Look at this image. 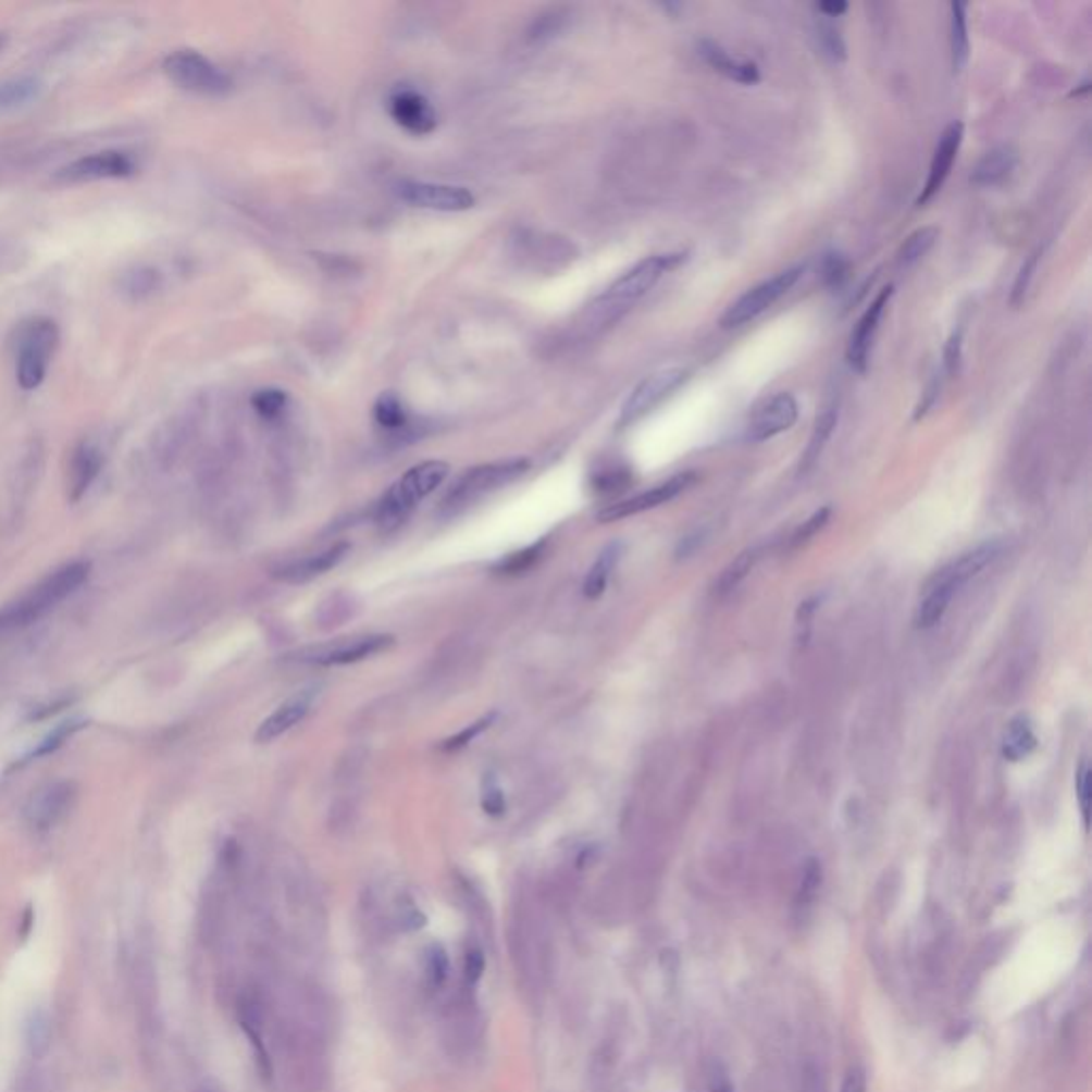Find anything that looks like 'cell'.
Returning <instances> with one entry per match:
<instances>
[{
    "instance_id": "1",
    "label": "cell",
    "mask_w": 1092,
    "mask_h": 1092,
    "mask_svg": "<svg viewBox=\"0 0 1092 1092\" xmlns=\"http://www.w3.org/2000/svg\"><path fill=\"white\" fill-rule=\"evenodd\" d=\"M681 263H685L683 252L654 255L636 263L632 270L617 277L590 306L587 317L592 325L604 327L615 323L621 314H625L638 299H643L656 286L663 273L677 270Z\"/></svg>"
},
{
    "instance_id": "2",
    "label": "cell",
    "mask_w": 1092,
    "mask_h": 1092,
    "mask_svg": "<svg viewBox=\"0 0 1092 1092\" xmlns=\"http://www.w3.org/2000/svg\"><path fill=\"white\" fill-rule=\"evenodd\" d=\"M1001 550H1003V545L998 541L983 543L978 548L965 553L963 557H958L956 561H952L941 572H936L925 592V598L920 600V606L916 610V628H920V630L934 628L943 619V615L947 612L950 601L954 600V596L969 581H973L983 568H988L1001 555Z\"/></svg>"
},
{
    "instance_id": "3",
    "label": "cell",
    "mask_w": 1092,
    "mask_h": 1092,
    "mask_svg": "<svg viewBox=\"0 0 1092 1092\" xmlns=\"http://www.w3.org/2000/svg\"><path fill=\"white\" fill-rule=\"evenodd\" d=\"M60 331L52 319L37 317L17 328L15 337V381L30 393L46 383L54 361Z\"/></svg>"
},
{
    "instance_id": "4",
    "label": "cell",
    "mask_w": 1092,
    "mask_h": 1092,
    "mask_svg": "<svg viewBox=\"0 0 1092 1092\" xmlns=\"http://www.w3.org/2000/svg\"><path fill=\"white\" fill-rule=\"evenodd\" d=\"M448 474L444 461H425L408 470L393 487L384 493L376 506V523L384 532L399 528L419 501L436 492Z\"/></svg>"
},
{
    "instance_id": "5",
    "label": "cell",
    "mask_w": 1092,
    "mask_h": 1092,
    "mask_svg": "<svg viewBox=\"0 0 1092 1092\" xmlns=\"http://www.w3.org/2000/svg\"><path fill=\"white\" fill-rule=\"evenodd\" d=\"M88 579V563H71L55 570L50 579H46L35 592L7 608L0 615V625H24L33 619H39L46 610L54 608L58 601L69 598L84 581Z\"/></svg>"
},
{
    "instance_id": "6",
    "label": "cell",
    "mask_w": 1092,
    "mask_h": 1092,
    "mask_svg": "<svg viewBox=\"0 0 1092 1092\" xmlns=\"http://www.w3.org/2000/svg\"><path fill=\"white\" fill-rule=\"evenodd\" d=\"M163 71L175 86L193 95L224 97L233 88L231 77L219 64L195 50L171 52L164 58Z\"/></svg>"
},
{
    "instance_id": "7",
    "label": "cell",
    "mask_w": 1092,
    "mask_h": 1092,
    "mask_svg": "<svg viewBox=\"0 0 1092 1092\" xmlns=\"http://www.w3.org/2000/svg\"><path fill=\"white\" fill-rule=\"evenodd\" d=\"M528 470H530V459H525V457L493 461V463L472 468L463 476H459V481L452 485V489L444 499V506L450 510L468 506L487 493L497 492V489L514 483Z\"/></svg>"
},
{
    "instance_id": "8",
    "label": "cell",
    "mask_w": 1092,
    "mask_h": 1092,
    "mask_svg": "<svg viewBox=\"0 0 1092 1092\" xmlns=\"http://www.w3.org/2000/svg\"><path fill=\"white\" fill-rule=\"evenodd\" d=\"M803 275V268H790L785 272L774 273L758 286L749 288L745 295H741L721 317V327L734 328L743 327L758 317H762L768 308H772L783 295H787L796 282Z\"/></svg>"
},
{
    "instance_id": "9",
    "label": "cell",
    "mask_w": 1092,
    "mask_h": 1092,
    "mask_svg": "<svg viewBox=\"0 0 1092 1092\" xmlns=\"http://www.w3.org/2000/svg\"><path fill=\"white\" fill-rule=\"evenodd\" d=\"M135 173H137V161L133 159V154L122 150H101L79 157L77 161L58 169L55 182L84 184L99 179H124Z\"/></svg>"
},
{
    "instance_id": "10",
    "label": "cell",
    "mask_w": 1092,
    "mask_h": 1092,
    "mask_svg": "<svg viewBox=\"0 0 1092 1092\" xmlns=\"http://www.w3.org/2000/svg\"><path fill=\"white\" fill-rule=\"evenodd\" d=\"M690 379V372L683 368H666L656 374L647 376L638 384L621 408V425H630L652 412L663 399H668L681 384Z\"/></svg>"
},
{
    "instance_id": "11",
    "label": "cell",
    "mask_w": 1092,
    "mask_h": 1092,
    "mask_svg": "<svg viewBox=\"0 0 1092 1092\" xmlns=\"http://www.w3.org/2000/svg\"><path fill=\"white\" fill-rule=\"evenodd\" d=\"M397 195L414 208L434 212H466L476 203L468 188L434 182H401L397 186Z\"/></svg>"
},
{
    "instance_id": "12",
    "label": "cell",
    "mask_w": 1092,
    "mask_h": 1092,
    "mask_svg": "<svg viewBox=\"0 0 1092 1092\" xmlns=\"http://www.w3.org/2000/svg\"><path fill=\"white\" fill-rule=\"evenodd\" d=\"M798 421V401L790 393H777L754 412L747 437L752 442H766L794 427Z\"/></svg>"
},
{
    "instance_id": "13",
    "label": "cell",
    "mask_w": 1092,
    "mask_h": 1092,
    "mask_svg": "<svg viewBox=\"0 0 1092 1092\" xmlns=\"http://www.w3.org/2000/svg\"><path fill=\"white\" fill-rule=\"evenodd\" d=\"M892 290H894V286H885V288L879 290V295L874 297L873 303L867 308V312L863 314V319L858 321V325H856V328L849 335L847 363L858 374H867L869 359H871V348H873L874 333H877L879 321H881V317H883V312H885V308L890 303Z\"/></svg>"
},
{
    "instance_id": "14",
    "label": "cell",
    "mask_w": 1092,
    "mask_h": 1092,
    "mask_svg": "<svg viewBox=\"0 0 1092 1092\" xmlns=\"http://www.w3.org/2000/svg\"><path fill=\"white\" fill-rule=\"evenodd\" d=\"M694 481H696V476L690 474V472L679 474V476H674V479L657 485V487L649 489V492L641 493L636 497H630L625 501H619V504H612V506L604 508L600 514H598V519H600L601 523H610V521H621V519H628V517L654 510L657 506L674 499L679 493L685 492Z\"/></svg>"
},
{
    "instance_id": "15",
    "label": "cell",
    "mask_w": 1092,
    "mask_h": 1092,
    "mask_svg": "<svg viewBox=\"0 0 1092 1092\" xmlns=\"http://www.w3.org/2000/svg\"><path fill=\"white\" fill-rule=\"evenodd\" d=\"M388 113L397 126L412 135H430L436 128V111L432 103L412 88H397L390 95Z\"/></svg>"
},
{
    "instance_id": "16",
    "label": "cell",
    "mask_w": 1092,
    "mask_h": 1092,
    "mask_svg": "<svg viewBox=\"0 0 1092 1092\" xmlns=\"http://www.w3.org/2000/svg\"><path fill=\"white\" fill-rule=\"evenodd\" d=\"M965 137V124L963 122H952L945 126V131L939 137V144L934 148V157L930 161L929 177L925 182V188L918 197V206H927L930 199L943 188L945 179L950 177V171L954 166V161L958 157L960 144Z\"/></svg>"
},
{
    "instance_id": "17",
    "label": "cell",
    "mask_w": 1092,
    "mask_h": 1092,
    "mask_svg": "<svg viewBox=\"0 0 1092 1092\" xmlns=\"http://www.w3.org/2000/svg\"><path fill=\"white\" fill-rule=\"evenodd\" d=\"M393 636L388 634H372V636H361L352 641H337L327 647L317 649L310 657H306L312 663L319 666H348L363 661L368 657L379 656L393 645Z\"/></svg>"
},
{
    "instance_id": "18",
    "label": "cell",
    "mask_w": 1092,
    "mask_h": 1092,
    "mask_svg": "<svg viewBox=\"0 0 1092 1092\" xmlns=\"http://www.w3.org/2000/svg\"><path fill=\"white\" fill-rule=\"evenodd\" d=\"M314 690H303L295 696H290L286 703H282L277 709L273 710L272 715L259 725L257 730V743L265 745V743H272L275 739H280L282 734H286L288 730H293L308 712L312 709V703H314Z\"/></svg>"
},
{
    "instance_id": "19",
    "label": "cell",
    "mask_w": 1092,
    "mask_h": 1092,
    "mask_svg": "<svg viewBox=\"0 0 1092 1092\" xmlns=\"http://www.w3.org/2000/svg\"><path fill=\"white\" fill-rule=\"evenodd\" d=\"M103 468V450L99 444L84 439L77 444V448L71 455V466H69V493L71 499H82L92 483L97 481L99 472Z\"/></svg>"
},
{
    "instance_id": "20",
    "label": "cell",
    "mask_w": 1092,
    "mask_h": 1092,
    "mask_svg": "<svg viewBox=\"0 0 1092 1092\" xmlns=\"http://www.w3.org/2000/svg\"><path fill=\"white\" fill-rule=\"evenodd\" d=\"M698 52L705 58V62L709 64L710 69H715L717 73H721L723 77H728L736 84L756 86L760 82V69L756 62L741 60V58L730 54L728 50H723L715 41H709V39L700 41Z\"/></svg>"
},
{
    "instance_id": "21",
    "label": "cell",
    "mask_w": 1092,
    "mask_h": 1092,
    "mask_svg": "<svg viewBox=\"0 0 1092 1092\" xmlns=\"http://www.w3.org/2000/svg\"><path fill=\"white\" fill-rule=\"evenodd\" d=\"M1018 164V150L1009 144L996 146L990 152H985L980 163L976 164L971 173V184L988 188V186H998L1003 184L1016 169Z\"/></svg>"
},
{
    "instance_id": "22",
    "label": "cell",
    "mask_w": 1092,
    "mask_h": 1092,
    "mask_svg": "<svg viewBox=\"0 0 1092 1092\" xmlns=\"http://www.w3.org/2000/svg\"><path fill=\"white\" fill-rule=\"evenodd\" d=\"M348 550H350V546L346 545V543L328 546L327 550H323V553H317V555H310V557H306L301 561L290 563L288 568L282 570L280 579H284L288 583H306V581H310L314 576H321V574H325L328 570H333L346 557Z\"/></svg>"
},
{
    "instance_id": "23",
    "label": "cell",
    "mask_w": 1092,
    "mask_h": 1092,
    "mask_svg": "<svg viewBox=\"0 0 1092 1092\" xmlns=\"http://www.w3.org/2000/svg\"><path fill=\"white\" fill-rule=\"evenodd\" d=\"M69 798H71L69 785H64V783L50 785L48 790H44V792H39V794L33 796L26 816H28L30 823L37 830H46V828H50L54 823L55 819L64 814Z\"/></svg>"
},
{
    "instance_id": "24",
    "label": "cell",
    "mask_w": 1092,
    "mask_h": 1092,
    "mask_svg": "<svg viewBox=\"0 0 1092 1092\" xmlns=\"http://www.w3.org/2000/svg\"><path fill=\"white\" fill-rule=\"evenodd\" d=\"M44 92V82L37 77H13L0 84V113L22 110L35 103Z\"/></svg>"
},
{
    "instance_id": "25",
    "label": "cell",
    "mask_w": 1092,
    "mask_h": 1092,
    "mask_svg": "<svg viewBox=\"0 0 1092 1092\" xmlns=\"http://www.w3.org/2000/svg\"><path fill=\"white\" fill-rule=\"evenodd\" d=\"M1038 747V739L1029 717H1016L1003 736V756L1009 762L1025 760Z\"/></svg>"
},
{
    "instance_id": "26",
    "label": "cell",
    "mask_w": 1092,
    "mask_h": 1092,
    "mask_svg": "<svg viewBox=\"0 0 1092 1092\" xmlns=\"http://www.w3.org/2000/svg\"><path fill=\"white\" fill-rule=\"evenodd\" d=\"M952 30H950V41H952V64L954 71L960 73L971 54V44H969V28H967V4L965 2H952Z\"/></svg>"
},
{
    "instance_id": "27",
    "label": "cell",
    "mask_w": 1092,
    "mask_h": 1092,
    "mask_svg": "<svg viewBox=\"0 0 1092 1092\" xmlns=\"http://www.w3.org/2000/svg\"><path fill=\"white\" fill-rule=\"evenodd\" d=\"M621 557V545L619 543H612V545L606 546L600 553V557L596 559V563L592 566L587 579H585V585H583V594L590 598V600H596L600 598L610 581V574L617 566Z\"/></svg>"
},
{
    "instance_id": "28",
    "label": "cell",
    "mask_w": 1092,
    "mask_h": 1092,
    "mask_svg": "<svg viewBox=\"0 0 1092 1092\" xmlns=\"http://www.w3.org/2000/svg\"><path fill=\"white\" fill-rule=\"evenodd\" d=\"M936 239H939V228H934V226H922V228L914 231L898 248V255H896L898 268L909 270L916 263H920L932 250Z\"/></svg>"
},
{
    "instance_id": "29",
    "label": "cell",
    "mask_w": 1092,
    "mask_h": 1092,
    "mask_svg": "<svg viewBox=\"0 0 1092 1092\" xmlns=\"http://www.w3.org/2000/svg\"><path fill=\"white\" fill-rule=\"evenodd\" d=\"M839 423V410L834 406L826 408L816 421V427H814V434L809 437V444H807V450L803 455V463H801V470L807 472L816 461L819 459V455L823 452L828 439L832 436L834 427Z\"/></svg>"
},
{
    "instance_id": "30",
    "label": "cell",
    "mask_w": 1092,
    "mask_h": 1092,
    "mask_svg": "<svg viewBox=\"0 0 1092 1092\" xmlns=\"http://www.w3.org/2000/svg\"><path fill=\"white\" fill-rule=\"evenodd\" d=\"M161 286V273L152 268H135L133 272L124 273L122 293L133 299H146L157 293Z\"/></svg>"
},
{
    "instance_id": "31",
    "label": "cell",
    "mask_w": 1092,
    "mask_h": 1092,
    "mask_svg": "<svg viewBox=\"0 0 1092 1092\" xmlns=\"http://www.w3.org/2000/svg\"><path fill=\"white\" fill-rule=\"evenodd\" d=\"M374 419L386 432H399L408 425V412L399 397H395L393 393H384L379 397L374 406Z\"/></svg>"
},
{
    "instance_id": "32",
    "label": "cell",
    "mask_w": 1092,
    "mask_h": 1092,
    "mask_svg": "<svg viewBox=\"0 0 1092 1092\" xmlns=\"http://www.w3.org/2000/svg\"><path fill=\"white\" fill-rule=\"evenodd\" d=\"M239 1022H241V1029H244L246 1038L250 1039V1043H252V1047H255V1054H257V1063H259L261 1076H263V1078H268V1080H272V1058H270V1054H268L265 1041L261 1038V1031H259V1027H257V1022H255L252 1014L248 1012V1007H241V1018H239Z\"/></svg>"
},
{
    "instance_id": "33",
    "label": "cell",
    "mask_w": 1092,
    "mask_h": 1092,
    "mask_svg": "<svg viewBox=\"0 0 1092 1092\" xmlns=\"http://www.w3.org/2000/svg\"><path fill=\"white\" fill-rule=\"evenodd\" d=\"M756 559H758V550H745L741 553L721 574L719 579V594H728L732 590L739 587V583L752 572V568L756 566Z\"/></svg>"
},
{
    "instance_id": "34",
    "label": "cell",
    "mask_w": 1092,
    "mask_h": 1092,
    "mask_svg": "<svg viewBox=\"0 0 1092 1092\" xmlns=\"http://www.w3.org/2000/svg\"><path fill=\"white\" fill-rule=\"evenodd\" d=\"M450 973V960L439 943H432L425 952V978L432 990H439Z\"/></svg>"
},
{
    "instance_id": "35",
    "label": "cell",
    "mask_w": 1092,
    "mask_h": 1092,
    "mask_svg": "<svg viewBox=\"0 0 1092 1092\" xmlns=\"http://www.w3.org/2000/svg\"><path fill=\"white\" fill-rule=\"evenodd\" d=\"M250 404H252V408L257 410L259 417L272 421V419H277L284 412V408L288 404V397L280 388H261V390H257L252 395Z\"/></svg>"
},
{
    "instance_id": "36",
    "label": "cell",
    "mask_w": 1092,
    "mask_h": 1092,
    "mask_svg": "<svg viewBox=\"0 0 1092 1092\" xmlns=\"http://www.w3.org/2000/svg\"><path fill=\"white\" fill-rule=\"evenodd\" d=\"M546 541H541L536 545L528 546L519 553H512L508 555L506 559H501L499 563V572H506V574H521V572H528L541 557H543V550H545Z\"/></svg>"
},
{
    "instance_id": "37",
    "label": "cell",
    "mask_w": 1092,
    "mask_h": 1092,
    "mask_svg": "<svg viewBox=\"0 0 1092 1092\" xmlns=\"http://www.w3.org/2000/svg\"><path fill=\"white\" fill-rule=\"evenodd\" d=\"M818 39L819 48L823 50V54L832 58L834 62L845 60V55H847L845 41H843L841 33L836 30V26L828 17H821V22L818 24Z\"/></svg>"
},
{
    "instance_id": "38",
    "label": "cell",
    "mask_w": 1092,
    "mask_h": 1092,
    "mask_svg": "<svg viewBox=\"0 0 1092 1092\" xmlns=\"http://www.w3.org/2000/svg\"><path fill=\"white\" fill-rule=\"evenodd\" d=\"M493 719H495V712H489L487 717H481V719H479V721H474L472 725H466L459 734H455V736H450L448 741H444L442 749H444V752H459V749L468 747V745H470L476 736H481L485 730H489V728H492Z\"/></svg>"
},
{
    "instance_id": "39",
    "label": "cell",
    "mask_w": 1092,
    "mask_h": 1092,
    "mask_svg": "<svg viewBox=\"0 0 1092 1092\" xmlns=\"http://www.w3.org/2000/svg\"><path fill=\"white\" fill-rule=\"evenodd\" d=\"M1039 255H1041V252L1038 250V252H1033V255L1025 261L1022 270L1018 273L1016 282H1014V288H1012V306H1016V308L1025 301V297H1027V293H1029L1031 280H1033V275L1038 272Z\"/></svg>"
},
{
    "instance_id": "40",
    "label": "cell",
    "mask_w": 1092,
    "mask_h": 1092,
    "mask_svg": "<svg viewBox=\"0 0 1092 1092\" xmlns=\"http://www.w3.org/2000/svg\"><path fill=\"white\" fill-rule=\"evenodd\" d=\"M963 363V328H956L943 348V368L947 376H956Z\"/></svg>"
},
{
    "instance_id": "41",
    "label": "cell",
    "mask_w": 1092,
    "mask_h": 1092,
    "mask_svg": "<svg viewBox=\"0 0 1092 1092\" xmlns=\"http://www.w3.org/2000/svg\"><path fill=\"white\" fill-rule=\"evenodd\" d=\"M485 967H487V960H485V954L483 950L479 947H472L466 952V960H463V978H466V983L468 985H476V983L483 980V973H485Z\"/></svg>"
},
{
    "instance_id": "42",
    "label": "cell",
    "mask_w": 1092,
    "mask_h": 1092,
    "mask_svg": "<svg viewBox=\"0 0 1092 1092\" xmlns=\"http://www.w3.org/2000/svg\"><path fill=\"white\" fill-rule=\"evenodd\" d=\"M48 1038H50V1027H48V1020L41 1016V1014H35L33 1020L28 1022V1045L35 1050V1052H41L46 1050L48 1045Z\"/></svg>"
},
{
    "instance_id": "43",
    "label": "cell",
    "mask_w": 1092,
    "mask_h": 1092,
    "mask_svg": "<svg viewBox=\"0 0 1092 1092\" xmlns=\"http://www.w3.org/2000/svg\"><path fill=\"white\" fill-rule=\"evenodd\" d=\"M828 519H830V508H821V510H818V512H816L809 521H805V525H803V528L794 534V545H803V543L811 541V538L818 534L819 530L828 523Z\"/></svg>"
},
{
    "instance_id": "44",
    "label": "cell",
    "mask_w": 1092,
    "mask_h": 1092,
    "mask_svg": "<svg viewBox=\"0 0 1092 1092\" xmlns=\"http://www.w3.org/2000/svg\"><path fill=\"white\" fill-rule=\"evenodd\" d=\"M849 273V263L841 255H830L823 261V277L828 284L839 286Z\"/></svg>"
},
{
    "instance_id": "45",
    "label": "cell",
    "mask_w": 1092,
    "mask_h": 1092,
    "mask_svg": "<svg viewBox=\"0 0 1092 1092\" xmlns=\"http://www.w3.org/2000/svg\"><path fill=\"white\" fill-rule=\"evenodd\" d=\"M1076 790H1078V798H1080V809H1082L1084 826L1089 828V821H1091V790H1089V766L1087 765L1080 766V770H1078Z\"/></svg>"
},
{
    "instance_id": "46",
    "label": "cell",
    "mask_w": 1092,
    "mask_h": 1092,
    "mask_svg": "<svg viewBox=\"0 0 1092 1092\" xmlns=\"http://www.w3.org/2000/svg\"><path fill=\"white\" fill-rule=\"evenodd\" d=\"M483 809H485V814H489L493 818H497V816H501V814L506 811V801H504V794H501V790H499L493 781L485 783Z\"/></svg>"
},
{
    "instance_id": "47",
    "label": "cell",
    "mask_w": 1092,
    "mask_h": 1092,
    "mask_svg": "<svg viewBox=\"0 0 1092 1092\" xmlns=\"http://www.w3.org/2000/svg\"><path fill=\"white\" fill-rule=\"evenodd\" d=\"M77 728H79V725H77L75 721H69V723H62V725H58L54 732H52V734H50V736H48V739H46V741L41 743V747H39V749H37L35 754H37V756H44V754H50V752H54L55 747H60V745L64 743V739H66V736H71V734H73V732H75Z\"/></svg>"
},
{
    "instance_id": "48",
    "label": "cell",
    "mask_w": 1092,
    "mask_h": 1092,
    "mask_svg": "<svg viewBox=\"0 0 1092 1092\" xmlns=\"http://www.w3.org/2000/svg\"><path fill=\"white\" fill-rule=\"evenodd\" d=\"M841 1092H867V1076L863 1067H852L847 1071Z\"/></svg>"
},
{
    "instance_id": "49",
    "label": "cell",
    "mask_w": 1092,
    "mask_h": 1092,
    "mask_svg": "<svg viewBox=\"0 0 1092 1092\" xmlns=\"http://www.w3.org/2000/svg\"><path fill=\"white\" fill-rule=\"evenodd\" d=\"M816 9H818L821 17L834 20V17H841L847 11V2H843V0H828V2H818Z\"/></svg>"
},
{
    "instance_id": "50",
    "label": "cell",
    "mask_w": 1092,
    "mask_h": 1092,
    "mask_svg": "<svg viewBox=\"0 0 1092 1092\" xmlns=\"http://www.w3.org/2000/svg\"><path fill=\"white\" fill-rule=\"evenodd\" d=\"M936 395H939V383H936V381H932L929 388H927V393H925V399H922V401H920V406L916 408V414H914V419H916V421H920L922 417H927V412H929L930 408L934 406Z\"/></svg>"
},
{
    "instance_id": "51",
    "label": "cell",
    "mask_w": 1092,
    "mask_h": 1092,
    "mask_svg": "<svg viewBox=\"0 0 1092 1092\" xmlns=\"http://www.w3.org/2000/svg\"><path fill=\"white\" fill-rule=\"evenodd\" d=\"M2 46H4V37L0 35V50H2Z\"/></svg>"
}]
</instances>
